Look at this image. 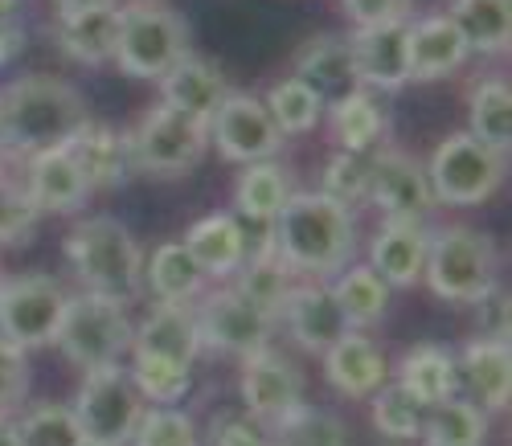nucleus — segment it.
Listing matches in <instances>:
<instances>
[{
  "label": "nucleus",
  "instance_id": "1",
  "mask_svg": "<svg viewBox=\"0 0 512 446\" xmlns=\"http://www.w3.org/2000/svg\"><path fill=\"white\" fill-rule=\"evenodd\" d=\"M91 119L87 99L54 74H25L0 86V156L33 160L50 148H66Z\"/></svg>",
  "mask_w": 512,
  "mask_h": 446
},
{
  "label": "nucleus",
  "instance_id": "2",
  "mask_svg": "<svg viewBox=\"0 0 512 446\" xmlns=\"http://www.w3.org/2000/svg\"><path fill=\"white\" fill-rule=\"evenodd\" d=\"M271 242L295 279L324 283L357 262V217L320 193H291L271 221Z\"/></svg>",
  "mask_w": 512,
  "mask_h": 446
},
{
  "label": "nucleus",
  "instance_id": "3",
  "mask_svg": "<svg viewBox=\"0 0 512 446\" xmlns=\"http://www.w3.org/2000/svg\"><path fill=\"white\" fill-rule=\"evenodd\" d=\"M66 262L87 295L132 303L144 287V250L115 217H87L66 234Z\"/></svg>",
  "mask_w": 512,
  "mask_h": 446
},
{
  "label": "nucleus",
  "instance_id": "4",
  "mask_svg": "<svg viewBox=\"0 0 512 446\" xmlns=\"http://www.w3.org/2000/svg\"><path fill=\"white\" fill-rule=\"evenodd\" d=\"M422 279L439 299L476 307L492 287H500V250L484 230L472 226L431 230Z\"/></svg>",
  "mask_w": 512,
  "mask_h": 446
},
{
  "label": "nucleus",
  "instance_id": "5",
  "mask_svg": "<svg viewBox=\"0 0 512 446\" xmlns=\"http://www.w3.org/2000/svg\"><path fill=\"white\" fill-rule=\"evenodd\" d=\"M189 25L177 9L160 0H132L119 5V37H115V66L127 78L160 82L181 58H189Z\"/></svg>",
  "mask_w": 512,
  "mask_h": 446
},
{
  "label": "nucleus",
  "instance_id": "6",
  "mask_svg": "<svg viewBox=\"0 0 512 446\" xmlns=\"http://www.w3.org/2000/svg\"><path fill=\"white\" fill-rule=\"evenodd\" d=\"M132 332L136 324L127 316V303L82 291V295H70L54 344L62 348L70 365H78L82 373H95V369L123 365V356L132 352Z\"/></svg>",
  "mask_w": 512,
  "mask_h": 446
},
{
  "label": "nucleus",
  "instance_id": "7",
  "mask_svg": "<svg viewBox=\"0 0 512 446\" xmlns=\"http://www.w3.org/2000/svg\"><path fill=\"white\" fill-rule=\"evenodd\" d=\"M504 176H508V156L480 144L467 131H451L435 148L431 164H426V181H431L435 205H455V209H472L496 197Z\"/></svg>",
  "mask_w": 512,
  "mask_h": 446
},
{
  "label": "nucleus",
  "instance_id": "8",
  "mask_svg": "<svg viewBox=\"0 0 512 446\" xmlns=\"http://www.w3.org/2000/svg\"><path fill=\"white\" fill-rule=\"evenodd\" d=\"M144 410H148L144 397L136 393V385H132V377H127L123 365L82 373L78 393L70 401L78 434L91 438V442H111V446L132 442V430H136Z\"/></svg>",
  "mask_w": 512,
  "mask_h": 446
},
{
  "label": "nucleus",
  "instance_id": "9",
  "mask_svg": "<svg viewBox=\"0 0 512 446\" xmlns=\"http://www.w3.org/2000/svg\"><path fill=\"white\" fill-rule=\"evenodd\" d=\"M209 148V131L205 123L173 111V107H148V115L136 123V131H127V152H132L136 172L152 176H181L193 164H201Z\"/></svg>",
  "mask_w": 512,
  "mask_h": 446
},
{
  "label": "nucleus",
  "instance_id": "10",
  "mask_svg": "<svg viewBox=\"0 0 512 446\" xmlns=\"http://www.w3.org/2000/svg\"><path fill=\"white\" fill-rule=\"evenodd\" d=\"M66 303L70 291L54 275L33 271L21 279H5V291H0V336L17 344L21 352L46 348L62 328Z\"/></svg>",
  "mask_w": 512,
  "mask_h": 446
},
{
  "label": "nucleus",
  "instance_id": "11",
  "mask_svg": "<svg viewBox=\"0 0 512 446\" xmlns=\"http://www.w3.org/2000/svg\"><path fill=\"white\" fill-rule=\"evenodd\" d=\"M193 311H197L201 348L222 352V356H238V361H246V356H254L259 348H271V336H275V324H279L271 311L254 307L234 287L201 295V303Z\"/></svg>",
  "mask_w": 512,
  "mask_h": 446
},
{
  "label": "nucleus",
  "instance_id": "12",
  "mask_svg": "<svg viewBox=\"0 0 512 446\" xmlns=\"http://www.w3.org/2000/svg\"><path fill=\"white\" fill-rule=\"evenodd\" d=\"M205 131H209V144L222 152V160L242 164V168L275 160L283 148V136L271 123L263 99H254L246 91H230L222 107L213 111V119L205 123Z\"/></svg>",
  "mask_w": 512,
  "mask_h": 446
},
{
  "label": "nucleus",
  "instance_id": "13",
  "mask_svg": "<svg viewBox=\"0 0 512 446\" xmlns=\"http://www.w3.org/2000/svg\"><path fill=\"white\" fill-rule=\"evenodd\" d=\"M242 406L246 418L259 422L263 430H275L283 418H291L304 406V373L295 369L291 356L275 348H259L242 361Z\"/></svg>",
  "mask_w": 512,
  "mask_h": 446
},
{
  "label": "nucleus",
  "instance_id": "14",
  "mask_svg": "<svg viewBox=\"0 0 512 446\" xmlns=\"http://www.w3.org/2000/svg\"><path fill=\"white\" fill-rule=\"evenodd\" d=\"M386 221H426L435 209V193L426 181V164L398 148H381L369 156V197Z\"/></svg>",
  "mask_w": 512,
  "mask_h": 446
},
{
  "label": "nucleus",
  "instance_id": "15",
  "mask_svg": "<svg viewBox=\"0 0 512 446\" xmlns=\"http://www.w3.org/2000/svg\"><path fill=\"white\" fill-rule=\"evenodd\" d=\"M353 82L361 91H402L410 82V21L353 29L349 37Z\"/></svg>",
  "mask_w": 512,
  "mask_h": 446
},
{
  "label": "nucleus",
  "instance_id": "16",
  "mask_svg": "<svg viewBox=\"0 0 512 446\" xmlns=\"http://www.w3.org/2000/svg\"><path fill=\"white\" fill-rule=\"evenodd\" d=\"M275 320H283L287 332H291V340L300 344L304 352H316V356H324L340 336L353 332L349 320H345V311L336 307L328 283H312V279L308 283L300 279V283L287 291V299L279 303V316Z\"/></svg>",
  "mask_w": 512,
  "mask_h": 446
},
{
  "label": "nucleus",
  "instance_id": "17",
  "mask_svg": "<svg viewBox=\"0 0 512 446\" xmlns=\"http://www.w3.org/2000/svg\"><path fill=\"white\" fill-rule=\"evenodd\" d=\"M508 389H512L508 344L472 340L455 352V397L472 401V406L484 414H504Z\"/></svg>",
  "mask_w": 512,
  "mask_h": 446
},
{
  "label": "nucleus",
  "instance_id": "18",
  "mask_svg": "<svg viewBox=\"0 0 512 446\" xmlns=\"http://www.w3.org/2000/svg\"><path fill=\"white\" fill-rule=\"evenodd\" d=\"M132 356H152V361L193 369V361L201 356L193 303H156L132 332Z\"/></svg>",
  "mask_w": 512,
  "mask_h": 446
},
{
  "label": "nucleus",
  "instance_id": "19",
  "mask_svg": "<svg viewBox=\"0 0 512 446\" xmlns=\"http://www.w3.org/2000/svg\"><path fill=\"white\" fill-rule=\"evenodd\" d=\"M426 250H431V226L426 221H381V230L369 242V271L394 287H414L426 271Z\"/></svg>",
  "mask_w": 512,
  "mask_h": 446
},
{
  "label": "nucleus",
  "instance_id": "20",
  "mask_svg": "<svg viewBox=\"0 0 512 446\" xmlns=\"http://www.w3.org/2000/svg\"><path fill=\"white\" fill-rule=\"evenodd\" d=\"M324 381L340 397H373L381 385L390 381V361L365 332H345L324 356Z\"/></svg>",
  "mask_w": 512,
  "mask_h": 446
},
{
  "label": "nucleus",
  "instance_id": "21",
  "mask_svg": "<svg viewBox=\"0 0 512 446\" xmlns=\"http://www.w3.org/2000/svg\"><path fill=\"white\" fill-rule=\"evenodd\" d=\"M25 193L37 205V213H74L91 201V185L82 168L74 164L70 148H50L33 160H25Z\"/></svg>",
  "mask_w": 512,
  "mask_h": 446
},
{
  "label": "nucleus",
  "instance_id": "22",
  "mask_svg": "<svg viewBox=\"0 0 512 446\" xmlns=\"http://www.w3.org/2000/svg\"><path fill=\"white\" fill-rule=\"evenodd\" d=\"M226 95H230V82H226L222 66H213L209 58H197V54L181 58L160 78V103L197 119V123H209Z\"/></svg>",
  "mask_w": 512,
  "mask_h": 446
},
{
  "label": "nucleus",
  "instance_id": "23",
  "mask_svg": "<svg viewBox=\"0 0 512 446\" xmlns=\"http://www.w3.org/2000/svg\"><path fill=\"white\" fill-rule=\"evenodd\" d=\"M66 148H70L74 164L82 168V176H87L91 193H99V189H119L127 176L136 172V168H132V152H127V131L119 136V131L107 127V123L87 119Z\"/></svg>",
  "mask_w": 512,
  "mask_h": 446
},
{
  "label": "nucleus",
  "instance_id": "24",
  "mask_svg": "<svg viewBox=\"0 0 512 446\" xmlns=\"http://www.w3.org/2000/svg\"><path fill=\"white\" fill-rule=\"evenodd\" d=\"M115 37H119V5L58 13L54 25L58 50L78 66H107L115 58Z\"/></svg>",
  "mask_w": 512,
  "mask_h": 446
},
{
  "label": "nucleus",
  "instance_id": "25",
  "mask_svg": "<svg viewBox=\"0 0 512 446\" xmlns=\"http://www.w3.org/2000/svg\"><path fill=\"white\" fill-rule=\"evenodd\" d=\"M467 62V46L447 13L410 21V82H439Z\"/></svg>",
  "mask_w": 512,
  "mask_h": 446
},
{
  "label": "nucleus",
  "instance_id": "26",
  "mask_svg": "<svg viewBox=\"0 0 512 446\" xmlns=\"http://www.w3.org/2000/svg\"><path fill=\"white\" fill-rule=\"evenodd\" d=\"M189 258L201 266L205 279H226V275H238L242 258L250 254L246 250V234L238 226V217L230 213H209L201 221H193L189 234L181 238Z\"/></svg>",
  "mask_w": 512,
  "mask_h": 446
},
{
  "label": "nucleus",
  "instance_id": "27",
  "mask_svg": "<svg viewBox=\"0 0 512 446\" xmlns=\"http://www.w3.org/2000/svg\"><path fill=\"white\" fill-rule=\"evenodd\" d=\"M291 78H300L308 82L312 91L324 99V107L340 95H349L357 91V82H353V62H349V41L340 37V33H316L308 37L300 54H295V74Z\"/></svg>",
  "mask_w": 512,
  "mask_h": 446
},
{
  "label": "nucleus",
  "instance_id": "28",
  "mask_svg": "<svg viewBox=\"0 0 512 446\" xmlns=\"http://www.w3.org/2000/svg\"><path fill=\"white\" fill-rule=\"evenodd\" d=\"M328 115V127H332V136L340 144V152H353V156H369L377 152V144L390 136V115L381 111V103L369 95V91H349V95H340L324 107Z\"/></svg>",
  "mask_w": 512,
  "mask_h": 446
},
{
  "label": "nucleus",
  "instance_id": "29",
  "mask_svg": "<svg viewBox=\"0 0 512 446\" xmlns=\"http://www.w3.org/2000/svg\"><path fill=\"white\" fill-rule=\"evenodd\" d=\"M238 283H234V291L238 295H246L254 307H263V311H271V316H279V303L287 299V291L300 283L295 279V271L283 262V254L275 250V242H271V230L263 234V242L254 246V254H246L242 258V266H238V275H234Z\"/></svg>",
  "mask_w": 512,
  "mask_h": 446
},
{
  "label": "nucleus",
  "instance_id": "30",
  "mask_svg": "<svg viewBox=\"0 0 512 446\" xmlns=\"http://www.w3.org/2000/svg\"><path fill=\"white\" fill-rule=\"evenodd\" d=\"M144 287L156 303H193L205 291L201 266L189 258L185 242H160L144 262Z\"/></svg>",
  "mask_w": 512,
  "mask_h": 446
},
{
  "label": "nucleus",
  "instance_id": "31",
  "mask_svg": "<svg viewBox=\"0 0 512 446\" xmlns=\"http://www.w3.org/2000/svg\"><path fill=\"white\" fill-rule=\"evenodd\" d=\"M451 25L459 29L467 54H504L512 37V5L508 0H451Z\"/></svg>",
  "mask_w": 512,
  "mask_h": 446
},
{
  "label": "nucleus",
  "instance_id": "32",
  "mask_svg": "<svg viewBox=\"0 0 512 446\" xmlns=\"http://www.w3.org/2000/svg\"><path fill=\"white\" fill-rule=\"evenodd\" d=\"M394 381L410 389L422 406H439L455 397V352L443 344H414L398 361Z\"/></svg>",
  "mask_w": 512,
  "mask_h": 446
},
{
  "label": "nucleus",
  "instance_id": "33",
  "mask_svg": "<svg viewBox=\"0 0 512 446\" xmlns=\"http://www.w3.org/2000/svg\"><path fill=\"white\" fill-rule=\"evenodd\" d=\"M291 168L275 164V160H263V164H246L234 181V209L246 217V221H271L279 217V209L291 201Z\"/></svg>",
  "mask_w": 512,
  "mask_h": 446
},
{
  "label": "nucleus",
  "instance_id": "34",
  "mask_svg": "<svg viewBox=\"0 0 512 446\" xmlns=\"http://www.w3.org/2000/svg\"><path fill=\"white\" fill-rule=\"evenodd\" d=\"M336 307L345 311V320L353 332H365V328H377L381 320H386V311H390V287L381 283L365 262H353L345 266L332 283H328Z\"/></svg>",
  "mask_w": 512,
  "mask_h": 446
},
{
  "label": "nucleus",
  "instance_id": "35",
  "mask_svg": "<svg viewBox=\"0 0 512 446\" xmlns=\"http://www.w3.org/2000/svg\"><path fill=\"white\" fill-rule=\"evenodd\" d=\"M467 136H476L480 144H488V148L508 156V144H512V95H508V82L500 74L476 82L472 95H467Z\"/></svg>",
  "mask_w": 512,
  "mask_h": 446
},
{
  "label": "nucleus",
  "instance_id": "36",
  "mask_svg": "<svg viewBox=\"0 0 512 446\" xmlns=\"http://www.w3.org/2000/svg\"><path fill=\"white\" fill-rule=\"evenodd\" d=\"M422 446H484L488 442V414L476 410L472 401L447 397L439 406L426 410Z\"/></svg>",
  "mask_w": 512,
  "mask_h": 446
},
{
  "label": "nucleus",
  "instance_id": "37",
  "mask_svg": "<svg viewBox=\"0 0 512 446\" xmlns=\"http://www.w3.org/2000/svg\"><path fill=\"white\" fill-rule=\"evenodd\" d=\"M271 123L279 127V136H308V131L324 119V99L300 78H283L275 82L267 99H263Z\"/></svg>",
  "mask_w": 512,
  "mask_h": 446
},
{
  "label": "nucleus",
  "instance_id": "38",
  "mask_svg": "<svg viewBox=\"0 0 512 446\" xmlns=\"http://www.w3.org/2000/svg\"><path fill=\"white\" fill-rule=\"evenodd\" d=\"M369 401H373L369 410H373L377 434H386V438H394V442L418 438L422 426H426V410H431V406H422V401H418L410 389H402L398 381H386Z\"/></svg>",
  "mask_w": 512,
  "mask_h": 446
},
{
  "label": "nucleus",
  "instance_id": "39",
  "mask_svg": "<svg viewBox=\"0 0 512 446\" xmlns=\"http://www.w3.org/2000/svg\"><path fill=\"white\" fill-rule=\"evenodd\" d=\"M267 442L271 446H349V426L336 414L316 410L304 401L291 418H283L275 430H267Z\"/></svg>",
  "mask_w": 512,
  "mask_h": 446
},
{
  "label": "nucleus",
  "instance_id": "40",
  "mask_svg": "<svg viewBox=\"0 0 512 446\" xmlns=\"http://www.w3.org/2000/svg\"><path fill=\"white\" fill-rule=\"evenodd\" d=\"M132 377L136 393L152 406H177V401L189 397L193 389V369H181V365H168V361H152V356H132Z\"/></svg>",
  "mask_w": 512,
  "mask_h": 446
},
{
  "label": "nucleus",
  "instance_id": "41",
  "mask_svg": "<svg viewBox=\"0 0 512 446\" xmlns=\"http://www.w3.org/2000/svg\"><path fill=\"white\" fill-rule=\"evenodd\" d=\"M17 438L21 446H78V422L70 406L62 401H37L25 418H17Z\"/></svg>",
  "mask_w": 512,
  "mask_h": 446
},
{
  "label": "nucleus",
  "instance_id": "42",
  "mask_svg": "<svg viewBox=\"0 0 512 446\" xmlns=\"http://www.w3.org/2000/svg\"><path fill=\"white\" fill-rule=\"evenodd\" d=\"M127 446H201V434H197V422L185 410L152 406V410L140 414Z\"/></svg>",
  "mask_w": 512,
  "mask_h": 446
},
{
  "label": "nucleus",
  "instance_id": "43",
  "mask_svg": "<svg viewBox=\"0 0 512 446\" xmlns=\"http://www.w3.org/2000/svg\"><path fill=\"white\" fill-rule=\"evenodd\" d=\"M320 197L353 209L357 201L369 197V156H353V152H336L324 164V181H320Z\"/></svg>",
  "mask_w": 512,
  "mask_h": 446
},
{
  "label": "nucleus",
  "instance_id": "44",
  "mask_svg": "<svg viewBox=\"0 0 512 446\" xmlns=\"http://www.w3.org/2000/svg\"><path fill=\"white\" fill-rule=\"evenodd\" d=\"M37 205L29 201L21 181L0 185V246H17L37 230Z\"/></svg>",
  "mask_w": 512,
  "mask_h": 446
},
{
  "label": "nucleus",
  "instance_id": "45",
  "mask_svg": "<svg viewBox=\"0 0 512 446\" xmlns=\"http://www.w3.org/2000/svg\"><path fill=\"white\" fill-rule=\"evenodd\" d=\"M29 393V352L0 336V414H9Z\"/></svg>",
  "mask_w": 512,
  "mask_h": 446
},
{
  "label": "nucleus",
  "instance_id": "46",
  "mask_svg": "<svg viewBox=\"0 0 512 446\" xmlns=\"http://www.w3.org/2000/svg\"><path fill=\"white\" fill-rule=\"evenodd\" d=\"M340 9L353 21V29L410 21V0H340Z\"/></svg>",
  "mask_w": 512,
  "mask_h": 446
},
{
  "label": "nucleus",
  "instance_id": "47",
  "mask_svg": "<svg viewBox=\"0 0 512 446\" xmlns=\"http://www.w3.org/2000/svg\"><path fill=\"white\" fill-rule=\"evenodd\" d=\"M476 328H480V340H496V344H508V287H492L480 303H476Z\"/></svg>",
  "mask_w": 512,
  "mask_h": 446
},
{
  "label": "nucleus",
  "instance_id": "48",
  "mask_svg": "<svg viewBox=\"0 0 512 446\" xmlns=\"http://www.w3.org/2000/svg\"><path fill=\"white\" fill-rule=\"evenodd\" d=\"M209 442L213 446H271L267 430L250 418H218L209 430Z\"/></svg>",
  "mask_w": 512,
  "mask_h": 446
},
{
  "label": "nucleus",
  "instance_id": "49",
  "mask_svg": "<svg viewBox=\"0 0 512 446\" xmlns=\"http://www.w3.org/2000/svg\"><path fill=\"white\" fill-rule=\"evenodd\" d=\"M25 46V25L13 21V25H0V66H9Z\"/></svg>",
  "mask_w": 512,
  "mask_h": 446
},
{
  "label": "nucleus",
  "instance_id": "50",
  "mask_svg": "<svg viewBox=\"0 0 512 446\" xmlns=\"http://www.w3.org/2000/svg\"><path fill=\"white\" fill-rule=\"evenodd\" d=\"M58 13H78V9H99V5H119V0H54Z\"/></svg>",
  "mask_w": 512,
  "mask_h": 446
},
{
  "label": "nucleus",
  "instance_id": "51",
  "mask_svg": "<svg viewBox=\"0 0 512 446\" xmlns=\"http://www.w3.org/2000/svg\"><path fill=\"white\" fill-rule=\"evenodd\" d=\"M0 446H21V438H17V422H13L9 414H0Z\"/></svg>",
  "mask_w": 512,
  "mask_h": 446
},
{
  "label": "nucleus",
  "instance_id": "52",
  "mask_svg": "<svg viewBox=\"0 0 512 446\" xmlns=\"http://www.w3.org/2000/svg\"><path fill=\"white\" fill-rule=\"evenodd\" d=\"M78 446H111V442H91V438H78Z\"/></svg>",
  "mask_w": 512,
  "mask_h": 446
},
{
  "label": "nucleus",
  "instance_id": "53",
  "mask_svg": "<svg viewBox=\"0 0 512 446\" xmlns=\"http://www.w3.org/2000/svg\"><path fill=\"white\" fill-rule=\"evenodd\" d=\"M9 181V176H5V156H0V185H5Z\"/></svg>",
  "mask_w": 512,
  "mask_h": 446
},
{
  "label": "nucleus",
  "instance_id": "54",
  "mask_svg": "<svg viewBox=\"0 0 512 446\" xmlns=\"http://www.w3.org/2000/svg\"><path fill=\"white\" fill-rule=\"evenodd\" d=\"M0 291H5V271H0Z\"/></svg>",
  "mask_w": 512,
  "mask_h": 446
}]
</instances>
